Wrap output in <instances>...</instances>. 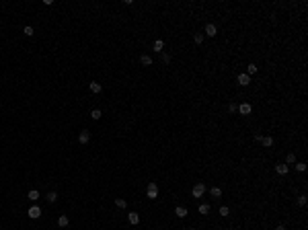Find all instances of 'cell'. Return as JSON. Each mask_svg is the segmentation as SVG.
Masks as SVG:
<instances>
[{
    "mask_svg": "<svg viewBox=\"0 0 308 230\" xmlns=\"http://www.w3.org/2000/svg\"><path fill=\"white\" fill-rule=\"evenodd\" d=\"M27 216L31 218V220H37V218H41V208L33 203V205H31V208L27 210Z\"/></svg>",
    "mask_w": 308,
    "mask_h": 230,
    "instance_id": "obj_2",
    "label": "cell"
},
{
    "mask_svg": "<svg viewBox=\"0 0 308 230\" xmlns=\"http://www.w3.org/2000/svg\"><path fill=\"white\" fill-rule=\"evenodd\" d=\"M23 33L27 35V37H33V27H29V25H27V27L23 29Z\"/></svg>",
    "mask_w": 308,
    "mask_h": 230,
    "instance_id": "obj_26",
    "label": "cell"
},
{
    "mask_svg": "<svg viewBox=\"0 0 308 230\" xmlns=\"http://www.w3.org/2000/svg\"><path fill=\"white\" fill-rule=\"evenodd\" d=\"M199 214H203V216L210 214V205H207V203H201V205H199Z\"/></svg>",
    "mask_w": 308,
    "mask_h": 230,
    "instance_id": "obj_20",
    "label": "cell"
},
{
    "mask_svg": "<svg viewBox=\"0 0 308 230\" xmlns=\"http://www.w3.org/2000/svg\"><path fill=\"white\" fill-rule=\"evenodd\" d=\"M287 171H290V169H287V164H275V173H277V175H287Z\"/></svg>",
    "mask_w": 308,
    "mask_h": 230,
    "instance_id": "obj_9",
    "label": "cell"
},
{
    "mask_svg": "<svg viewBox=\"0 0 308 230\" xmlns=\"http://www.w3.org/2000/svg\"><path fill=\"white\" fill-rule=\"evenodd\" d=\"M191 230H193V228H191Z\"/></svg>",
    "mask_w": 308,
    "mask_h": 230,
    "instance_id": "obj_32",
    "label": "cell"
},
{
    "mask_svg": "<svg viewBox=\"0 0 308 230\" xmlns=\"http://www.w3.org/2000/svg\"><path fill=\"white\" fill-rule=\"evenodd\" d=\"M162 49H164V41L162 39H156V41H154V52L162 54Z\"/></svg>",
    "mask_w": 308,
    "mask_h": 230,
    "instance_id": "obj_11",
    "label": "cell"
},
{
    "mask_svg": "<svg viewBox=\"0 0 308 230\" xmlns=\"http://www.w3.org/2000/svg\"><path fill=\"white\" fill-rule=\"evenodd\" d=\"M140 62H142L144 66H152V58H150V56H146V54L140 58Z\"/></svg>",
    "mask_w": 308,
    "mask_h": 230,
    "instance_id": "obj_16",
    "label": "cell"
},
{
    "mask_svg": "<svg viewBox=\"0 0 308 230\" xmlns=\"http://www.w3.org/2000/svg\"><path fill=\"white\" fill-rule=\"evenodd\" d=\"M275 230H286V226H281V224H279V226H277Z\"/></svg>",
    "mask_w": 308,
    "mask_h": 230,
    "instance_id": "obj_31",
    "label": "cell"
},
{
    "mask_svg": "<svg viewBox=\"0 0 308 230\" xmlns=\"http://www.w3.org/2000/svg\"><path fill=\"white\" fill-rule=\"evenodd\" d=\"M296 171H298V173H304V171H306V164H304V163H298V164H296Z\"/></svg>",
    "mask_w": 308,
    "mask_h": 230,
    "instance_id": "obj_27",
    "label": "cell"
},
{
    "mask_svg": "<svg viewBox=\"0 0 308 230\" xmlns=\"http://www.w3.org/2000/svg\"><path fill=\"white\" fill-rule=\"evenodd\" d=\"M259 142L263 144V146H267V148H269V146H273V138H269V136H261Z\"/></svg>",
    "mask_w": 308,
    "mask_h": 230,
    "instance_id": "obj_10",
    "label": "cell"
},
{
    "mask_svg": "<svg viewBox=\"0 0 308 230\" xmlns=\"http://www.w3.org/2000/svg\"><path fill=\"white\" fill-rule=\"evenodd\" d=\"M89 86H90V93H101V90H103L101 82H90Z\"/></svg>",
    "mask_w": 308,
    "mask_h": 230,
    "instance_id": "obj_14",
    "label": "cell"
},
{
    "mask_svg": "<svg viewBox=\"0 0 308 230\" xmlns=\"http://www.w3.org/2000/svg\"><path fill=\"white\" fill-rule=\"evenodd\" d=\"M193 41H195L197 45H199V43H203V35H201V33H195V35H193Z\"/></svg>",
    "mask_w": 308,
    "mask_h": 230,
    "instance_id": "obj_25",
    "label": "cell"
},
{
    "mask_svg": "<svg viewBox=\"0 0 308 230\" xmlns=\"http://www.w3.org/2000/svg\"><path fill=\"white\" fill-rule=\"evenodd\" d=\"M160 60H162L164 64H169V62H171V56L169 54H160Z\"/></svg>",
    "mask_w": 308,
    "mask_h": 230,
    "instance_id": "obj_28",
    "label": "cell"
},
{
    "mask_svg": "<svg viewBox=\"0 0 308 230\" xmlns=\"http://www.w3.org/2000/svg\"><path fill=\"white\" fill-rule=\"evenodd\" d=\"M286 163H287V164H294V163H296V154H294V152H290V154L286 156Z\"/></svg>",
    "mask_w": 308,
    "mask_h": 230,
    "instance_id": "obj_23",
    "label": "cell"
},
{
    "mask_svg": "<svg viewBox=\"0 0 308 230\" xmlns=\"http://www.w3.org/2000/svg\"><path fill=\"white\" fill-rule=\"evenodd\" d=\"M245 74H249V76H251V74H257V66H255V64H249Z\"/></svg>",
    "mask_w": 308,
    "mask_h": 230,
    "instance_id": "obj_17",
    "label": "cell"
},
{
    "mask_svg": "<svg viewBox=\"0 0 308 230\" xmlns=\"http://www.w3.org/2000/svg\"><path fill=\"white\" fill-rule=\"evenodd\" d=\"M175 214H177L179 218H185V216H187V208H183V205H177V208H175Z\"/></svg>",
    "mask_w": 308,
    "mask_h": 230,
    "instance_id": "obj_13",
    "label": "cell"
},
{
    "mask_svg": "<svg viewBox=\"0 0 308 230\" xmlns=\"http://www.w3.org/2000/svg\"><path fill=\"white\" fill-rule=\"evenodd\" d=\"M236 111H238L240 115H249V113H251V111H253V107H251L249 103H240L238 107H236Z\"/></svg>",
    "mask_w": 308,
    "mask_h": 230,
    "instance_id": "obj_4",
    "label": "cell"
},
{
    "mask_svg": "<svg viewBox=\"0 0 308 230\" xmlns=\"http://www.w3.org/2000/svg\"><path fill=\"white\" fill-rule=\"evenodd\" d=\"M205 35H207V37H216V35H218L216 25H212V23H210V25H205Z\"/></svg>",
    "mask_w": 308,
    "mask_h": 230,
    "instance_id": "obj_7",
    "label": "cell"
},
{
    "mask_svg": "<svg viewBox=\"0 0 308 230\" xmlns=\"http://www.w3.org/2000/svg\"><path fill=\"white\" fill-rule=\"evenodd\" d=\"M203 193H205V185H203V183H197V185L191 189V195L193 197H201Z\"/></svg>",
    "mask_w": 308,
    "mask_h": 230,
    "instance_id": "obj_3",
    "label": "cell"
},
{
    "mask_svg": "<svg viewBox=\"0 0 308 230\" xmlns=\"http://www.w3.org/2000/svg\"><path fill=\"white\" fill-rule=\"evenodd\" d=\"M228 111H230V113H234V111H236V105H234V103H230V105H228Z\"/></svg>",
    "mask_w": 308,
    "mask_h": 230,
    "instance_id": "obj_30",
    "label": "cell"
},
{
    "mask_svg": "<svg viewBox=\"0 0 308 230\" xmlns=\"http://www.w3.org/2000/svg\"><path fill=\"white\" fill-rule=\"evenodd\" d=\"M146 195H148V199H156V197H158V185H156L154 181H152V183H148Z\"/></svg>",
    "mask_w": 308,
    "mask_h": 230,
    "instance_id": "obj_1",
    "label": "cell"
},
{
    "mask_svg": "<svg viewBox=\"0 0 308 230\" xmlns=\"http://www.w3.org/2000/svg\"><path fill=\"white\" fill-rule=\"evenodd\" d=\"M89 140H90V132L82 129L80 134H78V142H80V144H89Z\"/></svg>",
    "mask_w": 308,
    "mask_h": 230,
    "instance_id": "obj_6",
    "label": "cell"
},
{
    "mask_svg": "<svg viewBox=\"0 0 308 230\" xmlns=\"http://www.w3.org/2000/svg\"><path fill=\"white\" fill-rule=\"evenodd\" d=\"M236 80H238L240 86H249V84H251V76L242 72V74H238V78H236Z\"/></svg>",
    "mask_w": 308,
    "mask_h": 230,
    "instance_id": "obj_5",
    "label": "cell"
},
{
    "mask_svg": "<svg viewBox=\"0 0 308 230\" xmlns=\"http://www.w3.org/2000/svg\"><path fill=\"white\" fill-rule=\"evenodd\" d=\"M210 193H212V197H222V189H220V187H212Z\"/></svg>",
    "mask_w": 308,
    "mask_h": 230,
    "instance_id": "obj_19",
    "label": "cell"
},
{
    "mask_svg": "<svg viewBox=\"0 0 308 230\" xmlns=\"http://www.w3.org/2000/svg\"><path fill=\"white\" fill-rule=\"evenodd\" d=\"M220 216H222V218H228V216H230V210H228L226 205H222V208H220Z\"/></svg>",
    "mask_w": 308,
    "mask_h": 230,
    "instance_id": "obj_22",
    "label": "cell"
},
{
    "mask_svg": "<svg viewBox=\"0 0 308 230\" xmlns=\"http://www.w3.org/2000/svg\"><path fill=\"white\" fill-rule=\"evenodd\" d=\"M68 224H70L68 216H60V218H58V226H62V228H66Z\"/></svg>",
    "mask_w": 308,
    "mask_h": 230,
    "instance_id": "obj_15",
    "label": "cell"
},
{
    "mask_svg": "<svg viewBox=\"0 0 308 230\" xmlns=\"http://www.w3.org/2000/svg\"><path fill=\"white\" fill-rule=\"evenodd\" d=\"M298 203H300V205H306V195H300V197H298Z\"/></svg>",
    "mask_w": 308,
    "mask_h": 230,
    "instance_id": "obj_29",
    "label": "cell"
},
{
    "mask_svg": "<svg viewBox=\"0 0 308 230\" xmlns=\"http://www.w3.org/2000/svg\"><path fill=\"white\" fill-rule=\"evenodd\" d=\"M127 222L134 224V226H136V224H140V214H136V212H130V214H127Z\"/></svg>",
    "mask_w": 308,
    "mask_h": 230,
    "instance_id": "obj_8",
    "label": "cell"
},
{
    "mask_svg": "<svg viewBox=\"0 0 308 230\" xmlns=\"http://www.w3.org/2000/svg\"><path fill=\"white\" fill-rule=\"evenodd\" d=\"M101 109H93V111H90V117H93V119H95V121H97V119H101Z\"/></svg>",
    "mask_w": 308,
    "mask_h": 230,
    "instance_id": "obj_18",
    "label": "cell"
},
{
    "mask_svg": "<svg viewBox=\"0 0 308 230\" xmlns=\"http://www.w3.org/2000/svg\"><path fill=\"white\" fill-rule=\"evenodd\" d=\"M27 197H29V199H31V201H37V199H39V191H37V189H31V191H29V193H27Z\"/></svg>",
    "mask_w": 308,
    "mask_h": 230,
    "instance_id": "obj_12",
    "label": "cell"
},
{
    "mask_svg": "<svg viewBox=\"0 0 308 230\" xmlns=\"http://www.w3.org/2000/svg\"><path fill=\"white\" fill-rule=\"evenodd\" d=\"M55 199H58V193H55V191H49V193H48V201H49V203H54Z\"/></svg>",
    "mask_w": 308,
    "mask_h": 230,
    "instance_id": "obj_24",
    "label": "cell"
},
{
    "mask_svg": "<svg viewBox=\"0 0 308 230\" xmlns=\"http://www.w3.org/2000/svg\"><path fill=\"white\" fill-rule=\"evenodd\" d=\"M115 205H117V208H121V210H123V208H125L127 203H125V199H121V197H115Z\"/></svg>",
    "mask_w": 308,
    "mask_h": 230,
    "instance_id": "obj_21",
    "label": "cell"
}]
</instances>
